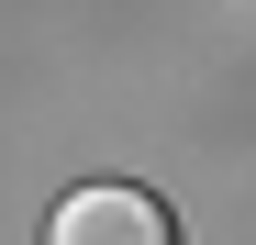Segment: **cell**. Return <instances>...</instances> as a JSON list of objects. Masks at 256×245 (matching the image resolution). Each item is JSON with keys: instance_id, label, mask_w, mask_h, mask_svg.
Returning <instances> with one entry per match:
<instances>
[{"instance_id": "obj_1", "label": "cell", "mask_w": 256, "mask_h": 245, "mask_svg": "<svg viewBox=\"0 0 256 245\" xmlns=\"http://www.w3.org/2000/svg\"><path fill=\"white\" fill-rule=\"evenodd\" d=\"M45 245H178V223H167V200L122 190V178H90V190H67V200H56Z\"/></svg>"}]
</instances>
